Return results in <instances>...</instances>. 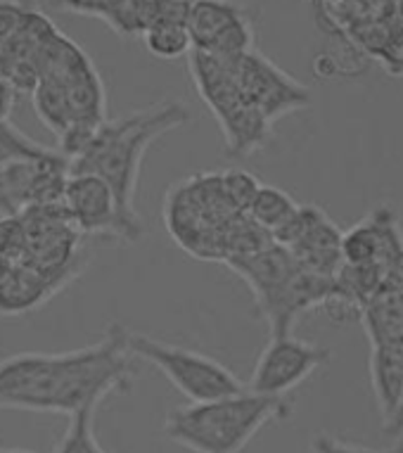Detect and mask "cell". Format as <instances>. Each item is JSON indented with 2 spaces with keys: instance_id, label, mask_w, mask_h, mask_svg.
<instances>
[{
  "instance_id": "1",
  "label": "cell",
  "mask_w": 403,
  "mask_h": 453,
  "mask_svg": "<svg viewBox=\"0 0 403 453\" xmlns=\"http://www.w3.org/2000/svg\"><path fill=\"white\" fill-rule=\"evenodd\" d=\"M138 358L126 327L112 323L103 340L72 351H22L0 358V409L72 418L100 406L114 392H128Z\"/></svg>"
},
{
  "instance_id": "2",
  "label": "cell",
  "mask_w": 403,
  "mask_h": 453,
  "mask_svg": "<svg viewBox=\"0 0 403 453\" xmlns=\"http://www.w3.org/2000/svg\"><path fill=\"white\" fill-rule=\"evenodd\" d=\"M190 119L193 111L187 110V104L171 97L128 111L117 119H107L81 155L69 162V172L95 173L107 180L119 200L121 211L131 221L142 223L141 214L135 211V190L142 159L148 155L149 145H155L169 131L190 124Z\"/></svg>"
},
{
  "instance_id": "3",
  "label": "cell",
  "mask_w": 403,
  "mask_h": 453,
  "mask_svg": "<svg viewBox=\"0 0 403 453\" xmlns=\"http://www.w3.org/2000/svg\"><path fill=\"white\" fill-rule=\"evenodd\" d=\"M292 409L287 396H262L255 392L186 403L166 413L164 434L169 441L193 453H242L266 425L292 418Z\"/></svg>"
},
{
  "instance_id": "4",
  "label": "cell",
  "mask_w": 403,
  "mask_h": 453,
  "mask_svg": "<svg viewBox=\"0 0 403 453\" xmlns=\"http://www.w3.org/2000/svg\"><path fill=\"white\" fill-rule=\"evenodd\" d=\"M187 67L202 103L209 107L221 127L225 152L232 157H247L263 148L273 124L249 103L231 67L200 50L187 55Z\"/></svg>"
},
{
  "instance_id": "5",
  "label": "cell",
  "mask_w": 403,
  "mask_h": 453,
  "mask_svg": "<svg viewBox=\"0 0 403 453\" xmlns=\"http://www.w3.org/2000/svg\"><path fill=\"white\" fill-rule=\"evenodd\" d=\"M126 344L131 354L138 361H148L157 371L164 372V378L187 396L190 403H204L245 394L247 382L235 375L231 368L218 364L217 358L200 354V351L186 349L179 344L162 342L149 334L135 333L126 327Z\"/></svg>"
},
{
  "instance_id": "6",
  "label": "cell",
  "mask_w": 403,
  "mask_h": 453,
  "mask_svg": "<svg viewBox=\"0 0 403 453\" xmlns=\"http://www.w3.org/2000/svg\"><path fill=\"white\" fill-rule=\"evenodd\" d=\"M65 209L81 235L107 238L135 245L145 235V223L131 221L114 195L112 186L95 173H69Z\"/></svg>"
},
{
  "instance_id": "7",
  "label": "cell",
  "mask_w": 403,
  "mask_h": 453,
  "mask_svg": "<svg viewBox=\"0 0 403 453\" xmlns=\"http://www.w3.org/2000/svg\"><path fill=\"white\" fill-rule=\"evenodd\" d=\"M224 62L231 67L232 76L238 79L240 88L245 90L249 103L255 104L270 124L285 114L304 110L311 103V90L297 79H292L287 72H283L276 62L269 60L259 50Z\"/></svg>"
},
{
  "instance_id": "8",
  "label": "cell",
  "mask_w": 403,
  "mask_h": 453,
  "mask_svg": "<svg viewBox=\"0 0 403 453\" xmlns=\"http://www.w3.org/2000/svg\"><path fill=\"white\" fill-rule=\"evenodd\" d=\"M330 357L332 354L325 347L304 342L292 334L270 337L256 358L247 389L262 396H287L294 387L307 382L321 365L328 364Z\"/></svg>"
},
{
  "instance_id": "9",
  "label": "cell",
  "mask_w": 403,
  "mask_h": 453,
  "mask_svg": "<svg viewBox=\"0 0 403 453\" xmlns=\"http://www.w3.org/2000/svg\"><path fill=\"white\" fill-rule=\"evenodd\" d=\"M187 29L194 50L218 60H232L255 50V27L245 8L232 0H194Z\"/></svg>"
},
{
  "instance_id": "10",
  "label": "cell",
  "mask_w": 403,
  "mask_h": 453,
  "mask_svg": "<svg viewBox=\"0 0 403 453\" xmlns=\"http://www.w3.org/2000/svg\"><path fill=\"white\" fill-rule=\"evenodd\" d=\"M401 252V221L392 204H377L363 221L344 233V264L387 268Z\"/></svg>"
},
{
  "instance_id": "11",
  "label": "cell",
  "mask_w": 403,
  "mask_h": 453,
  "mask_svg": "<svg viewBox=\"0 0 403 453\" xmlns=\"http://www.w3.org/2000/svg\"><path fill=\"white\" fill-rule=\"evenodd\" d=\"M50 8L95 17L119 36H142L157 22V0H48Z\"/></svg>"
},
{
  "instance_id": "12",
  "label": "cell",
  "mask_w": 403,
  "mask_h": 453,
  "mask_svg": "<svg viewBox=\"0 0 403 453\" xmlns=\"http://www.w3.org/2000/svg\"><path fill=\"white\" fill-rule=\"evenodd\" d=\"M65 290V285L29 264H10L0 273V313L24 316Z\"/></svg>"
},
{
  "instance_id": "13",
  "label": "cell",
  "mask_w": 403,
  "mask_h": 453,
  "mask_svg": "<svg viewBox=\"0 0 403 453\" xmlns=\"http://www.w3.org/2000/svg\"><path fill=\"white\" fill-rule=\"evenodd\" d=\"M370 382L380 411L382 427L394 418L403 394V351L389 347H373L370 357Z\"/></svg>"
},
{
  "instance_id": "14",
  "label": "cell",
  "mask_w": 403,
  "mask_h": 453,
  "mask_svg": "<svg viewBox=\"0 0 403 453\" xmlns=\"http://www.w3.org/2000/svg\"><path fill=\"white\" fill-rule=\"evenodd\" d=\"M299 207H301V204H297V202L292 200V195H287L285 190H280V188L262 186L247 216H249L259 228L270 233V238H273V233L280 231L285 223L297 214Z\"/></svg>"
},
{
  "instance_id": "15",
  "label": "cell",
  "mask_w": 403,
  "mask_h": 453,
  "mask_svg": "<svg viewBox=\"0 0 403 453\" xmlns=\"http://www.w3.org/2000/svg\"><path fill=\"white\" fill-rule=\"evenodd\" d=\"M142 43L159 60H179V58H187L194 50L193 34L187 29V22H171V19L152 24L142 34Z\"/></svg>"
},
{
  "instance_id": "16",
  "label": "cell",
  "mask_w": 403,
  "mask_h": 453,
  "mask_svg": "<svg viewBox=\"0 0 403 453\" xmlns=\"http://www.w3.org/2000/svg\"><path fill=\"white\" fill-rule=\"evenodd\" d=\"M95 406L83 409L69 418V425L62 434L55 453H110L95 437Z\"/></svg>"
},
{
  "instance_id": "17",
  "label": "cell",
  "mask_w": 403,
  "mask_h": 453,
  "mask_svg": "<svg viewBox=\"0 0 403 453\" xmlns=\"http://www.w3.org/2000/svg\"><path fill=\"white\" fill-rule=\"evenodd\" d=\"M27 252H29V238L22 216H0V259L5 264H24Z\"/></svg>"
},
{
  "instance_id": "18",
  "label": "cell",
  "mask_w": 403,
  "mask_h": 453,
  "mask_svg": "<svg viewBox=\"0 0 403 453\" xmlns=\"http://www.w3.org/2000/svg\"><path fill=\"white\" fill-rule=\"evenodd\" d=\"M221 179H224V188L231 202L235 207L242 211V214H249V207H252V202H255L256 193H259V188L263 183H259L256 176L247 172H240V169H232V172H224L221 173Z\"/></svg>"
},
{
  "instance_id": "19",
  "label": "cell",
  "mask_w": 403,
  "mask_h": 453,
  "mask_svg": "<svg viewBox=\"0 0 403 453\" xmlns=\"http://www.w3.org/2000/svg\"><path fill=\"white\" fill-rule=\"evenodd\" d=\"M31 5V0H0V55L8 50V45L19 34Z\"/></svg>"
},
{
  "instance_id": "20",
  "label": "cell",
  "mask_w": 403,
  "mask_h": 453,
  "mask_svg": "<svg viewBox=\"0 0 403 453\" xmlns=\"http://www.w3.org/2000/svg\"><path fill=\"white\" fill-rule=\"evenodd\" d=\"M314 453H403V441L394 449H387V451H375V449H363V446L346 444V441H339V439L330 437L325 432H321L318 437L314 439Z\"/></svg>"
},
{
  "instance_id": "21",
  "label": "cell",
  "mask_w": 403,
  "mask_h": 453,
  "mask_svg": "<svg viewBox=\"0 0 403 453\" xmlns=\"http://www.w3.org/2000/svg\"><path fill=\"white\" fill-rule=\"evenodd\" d=\"M382 290H403V252L394 257V261L384 268Z\"/></svg>"
},
{
  "instance_id": "22",
  "label": "cell",
  "mask_w": 403,
  "mask_h": 453,
  "mask_svg": "<svg viewBox=\"0 0 403 453\" xmlns=\"http://www.w3.org/2000/svg\"><path fill=\"white\" fill-rule=\"evenodd\" d=\"M382 430L387 432V434H394V437H403V394H401V403H399L394 418H392Z\"/></svg>"
},
{
  "instance_id": "23",
  "label": "cell",
  "mask_w": 403,
  "mask_h": 453,
  "mask_svg": "<svg viewBox=\"0 0 403 453\" xmlns=\"http://www.w3.org/2000/svg\"><path fill=\"white\" fill-rule=\"evenodd\" d=\"M0 453H36V451H27V449H10V446H0Z\"/></svg>"
},
{
  "instance_id": "24",
  "label": "cell",
  "mask_w": 403,
  "mask_h": 453,
  "mask_svg": "<svg viewBox=\"0 0 403 453\" xmlns=\"http://www.w3.org/2000/svg\"><path fill=\"white\" fill-rule=\"evenodd\" d=\"M164 3H173V5H187V8H193L194 0H164Z\"/></svg>"
},
{
  "instance_id": "25",
  "label": "cell",
  "mask_w": 403,
  "mask_h": 453,
  "mask_svg": "<svg viewBox=\"0 0 403 453\" xmlns=\"http://www.w3.org/2000/svg\"><path fill=\"white\" fill-rule=\"evenodd\" d=\"M401 65H403V48H401Z\"/></svg>"
},
{
  "instance_id": "26",
  "label": "cell",
  "mask_w": 403,
  "mask_h": 453,
  "mask_svg": "<svg viewBox=\"0 0 403 453\" xmlns=\"http://www.w3.org/2000/svg\"><path fill=\"white\" fill-rule=\"evenodd\" d=\"M311 3H314V5H316V3H318V0H311Z\"/></svg>"
}]
</instances>
